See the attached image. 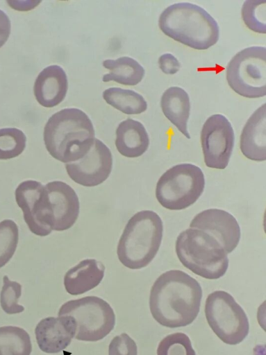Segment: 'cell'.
I'll use <instances>...</instances> for the list:
<instances>
[{
  "label": "cell",
  "instance_id": "obj_1",
  "mask_svg": "<svg viewBox=\"0 0 266 355\" xmlns=\"http://www.w3.org/2000/svg\"><path fill=\"white\" fill-rule=\"evenodd\" d=\"M202 298L199 283L188 273L171 270L154 282L149 309L154 320L169 328L185 327L198 315Z\"/></svg>",
  "mask_w": 266,
  "mask_h": 355
},
{
  "label": "cell",
  "instance_id": "obj_2",
  "mask_svg": "<svg viewBox=\"0 0 266 355\" xmlns=\"http://www.w3.org/2000/svg\"><path fill=\"white\" fill-rule=\"evenodd\" d=\"M93 125L81 110L63 109L53 114L44 130L47 150L55 159L65 164L82 158L94 141Z\"/></svg>",
  "mask_w": 266,
  "mask_h": 355
},
{
  "label": "cell",
  "instance_id": "obj_3",
  "mask_svg": "<svg viewBox=\"0 0 266 355\" xmlns=\"http://www.w3.org/2000/svg\"><path fill=\"white\" fill-rule=\"evenodd\" d=\"M158 25L165 35L197 50L211 47L219 36L214 18L201 7L187 2L165 8L160 15Z\"/></svg>",
  "mask_w": 266,
  "mask_h": 355
},
{
  "label": "cell",
  "instance_id": "obj_4",
  "mask_svg": "<svg viewBox=\"0 0 266 355\" xmlns=\"http://www.w3.org/2000/svg\"><path fill=\"white\" fill-rule=\"evenodd\" d=\"M163 234V221L156 212H137L128 220L119 239L117 248L119 261L133 270L146 267L156 255Z\"/></svg>",
  "mask_w": 266,
  "mask_h": 355
},
{
  "label": "cell",
  "instance_id": "obj_5",
  "mask_svg": "<svg viewBox=\"0 0 266 355\" xmlns=\"http://www.w3.org/2000/svg\"><path fill=\"white\" fill-rule=\"evenodd\" d=\"M175 249L181 263L205 279H219L228 269L227 253L214 236L203 230L190 227L181 232Z\"/></svg>",
  "mask_w": 266,
  "mask_h": 355
},
{
  "label": "cell",
  "instance_id": "obj_6",
  "mask_svg": "<svg viewBox=\"0 0 266 355\" xmlns=\"http://www.w3.org/2000/svg\"><path fill=\"white\" fill-rule=\"evenodd\" d=\"M204 187V175L199 167L192 164H180L160 176L156 187V197L163 207L181 210L199 199Z\"/></svg>",
  "mask_w": 266,
  "mask_h": 355
},
{
  "label": "cell",
  "instance_id": "obj_7",
  "mask_svg": "<svg viewBox=\"0 0 266 355\" xmlns=\"http://www.w3.org/2000/svg\"><path fill=\"white\" fill-rule=\"evenodd\" d=\"M68 315L76 323L75 338L84 341H98L113 329L115 315L110 304L96 296H87L64 303L58 316Z\"/></svg>",
  "mask_w": 266,
  "mask_h": 355
},
{
  "label": "cell",
  "instance_id": "obj_8",
  "mask_svg": "<svg viewBox=\"0 0 266 355\" xmlns=\"http://www.w3.org/2000/svg\"><path fill=\"white\" fill-rule=\"evenodd\" d=\"M207 322L217 336L228 345H238L247 336L248 318L233 297L224 291L209 294L205 303Z\"/></svg>",
  "mask_w": 266,
  "mask_h": 355
},
{
  "label": "cell",
  "instance_id": "obj_9",
  "mask_svg": "<svg viewBox=\"0 0 266 355\" xmlns=\"http://www.w3.org/2000/svg\"><path fill=\"white\" fill-rule=\"evenodd\" d=\"M227 82L238 94L259 98L266 94V49L246 48L231 60L226 70Z\"/></svg>",
  "mask_w": 266,
  "mask_h": 355
},
{
  "label": "cell",
  "instance_id": "obj_10",
  "mask_svg": "<svg viewBox=\"0 0 266 355\" xmlns=\"http://www.w3.org/2000/svg\"><path fill=\"white\" fill-rule=\"evenodd\" d=\"M15 196L31 232L40 236L49 235L53 230V216L45 186L26 180L17 186Z\"/></svg>",
  "mask_w": 266,
  "mask_h": 355
},
{
  "label": "cell",
  "instance_id": "obj_11",
  "mask_svg": "<svg viewBox=\"0 0 266 355\" xmlns=\"http://www.w3.org/2000/svg\"><path fill=\"white\" fill-rule=\"evenodd\" d=\"M201 142L205 164L224 169L234 146V132L229 121L219 114L208 117L201 130Z\"/></svg>",
  "mask_w": 266,
  "mask_h": 355
},
{
  "label": "cell",
  "instance_id": "obj_12",
  "mask_svg": "<svg viewBox=\"0 0 266 355\" xmlns=\"http://www.w3.org/2000/svg\"><path fill=\"white\" fill-rule=\"evenodd\" d=\"M112 167L113 157L110 149L97 139L82 158L65 164L69 178L84 187H94L103 183L109 177Z\"/></svg>",
  "mask_w": 266,
  "mask_h": 355
},
{
  "label": "cell",
  "instance_id": "obj_13",
  "mask_svg": "<svg viewBox=\"0 0 266 355\" xmlns=\"http://www.w3.org/2000/svg\"><path fill=\"white\" fill-rule=\"evenodd\" d=\"M190 226L214 236L227 254L235 249L240 239V228L237 220L224 210H203L194 217Z\"/></svg>",
  "mask_w": 266,
  "mask_h": 355
},
{
  "label": "cell",
  "instance_id": "obj_14",
  "mask_svg": "<svg viewBox=\"0 0 266 355\" xmlns=\"http://www.w3.org/2000/svg\"><path fill=\"white\" fill-rule=\"evenodd\" d=\"M76 329L75 321L71 316L43 318L35 329L38 345L45 353H58L71 343Z\"/></svg>",
  "mask_w": 266,
  "mask_h": 355
},
{
  "label": "cell",
  "instance_id": "obj_15",
  "mask_svg": "<svg viewBox=\"0 0 266 355\" xmlns=\"http://www.w3.org/2000/svg\"><path fill=\"white\" fill-rule=\"evenodd\" d=\"M53 216V230L69 229L79 214V200L75 191L61 181H53L45 185Z\"/></svg>",
  "mask_w": 266,
  "mask_h": 355
},
{
  "label": "cell",
  "instance_id": "obj_16",
  "mask_svg": "<svg viewBox=\"0 0 266 355\" xmlns=\"http://www.w3.org/2000/svg\"><path fill=\"white\" fill-rule=\"evenodd\" d=\"M240 147L247 158L257 162L266 159V105L258 107L244 125Z\"/></svg>",
  "mask_w": 266,
  "mask_h": 355
},
{
  "label": "cell",
  "instance_id": "obj_17",
  "mask_svg": "<svg viewBox=\"0 0 266 355\" xmlns=\"http://www.w3.org/2000/svg\"><path fill=\"white\" fill-rule=\"evenodd\" d=\"M37 101L43 107H53L61 103L67 91V78L58 65L44 69L38 76L33 87Z\"/></svg>",
  "mask_w": 266,
  "mask_h": 355
},
{
  "label": "cell",
  "instance_id": "obj_18",
  "mask_svg": "<svg viewBox=\"0 0 266 355\" xmlns=\"http://www.w3.org/2000/svg\"><path fill=\"white\" fill-rule=\"evenodd\" d=\"M105 266L94 259H86L65 275L64 286L72 295L83 294L97 286L104 276Z\"/></svg>",
  "mask_w": 266,
  "mask_h": 355
},
{
  "label": "cell",
  "instance_id": "obj_19",
  "mask_svg": "<svg viewBox=\"0 0 266 355\" xmlns=\"http://www.w3.org/2000/svg\"><path fill=\"white\" fill-rule=\"evenodd\" d=\"M149 145L148 133L140 122L128 119L119 124L115 146L121 155L130 158L140 157L147 151Z\"/></svg>",
  "mask_w": 266,
  "mask_h": 355
},
{
  "label": "cell",
  "instance_id": "obj_20",
  "mask_svg": "<svg viewBox=\"0 0 266 355\" xmlns=\"http://www.w3.org/2000/svg\"><path fill=\"white\" fill-rule=\"evenodd\" d=\"M160 106L167 119L188 139V121L190 116V103L188 93L178 87H171L163 94Z\"/></svg>",
  "mask_w": 266,
  "mask_h": 355
},
{
  "label": "cell",
  "instance_id": "obj_21",
  "mask_svg": "<svg viewBox=\"0 0 266 355\" xmlns=\"http://www.w3.org/2000/svg\"><path fill=\"white\" fill-rule=\"evenodd\" d=\"M103 66L110 70V73L103 76V82L113 80L124 85H135L144 75V69L141 64L129 57L106 60Z\"/></svg>",
  "mask_w": 266,
  "mask_h": 355
},
{
  "label": "cell",
  "instance_id": "obj_22",
  "mask_svg": "<svg viewBox=\"0 0 266 355\" xmlns=\"http://www.w3.org/2000/svg\"><path fill=\"white\" fill-rule=\"evenodd\" d=\"M106 102L126 114H138L146 111L147 103L138 93L119 87H111L103 92Z\"/></svg>",
  "mask_w": 266,
  "mask_h": 355
},
{
  "label": "cell",
  "instance_id": "obj_23",
  "mask_svg": "<svg viewBox=\"0 0 266 355\" xmlns=\"http://www.w3.org/2000/svg\"><path fill=\"white\" fill-rule=\"evenodd\" d=\"M32 344L29 334L15 326L0 327V355H30Z\"/></svg>",
  "mask_w": 266,
  "mask_h": 355
},
{
  "label": "cell",
  "instance_id": "obj_24",
  "mask_svg": "<svg viewBox=\"0 0 266 355\" xmlns=\"http://www.w3.org/2000/svg\"><path fill=\"white\" fill-rule=\"evenodd\" d=\"M26 137L15 128L0 129V159H9L19 156L25 149Z\"/></svg>",
  "mask_w": 266,
  "mask_h": 355
},
{
  "label": "cell",
  "instance_id": "obj_25",
  "mask_svg": "<svg viewBox=\"0 0 266 355\" xmlns=\"http://www.w3.org/2000/svg\"><path fill=\"white\" fill-rule=\"evenodd\" d=\"M19 241L17 224L10 219L0 222V268L13 257Z\"/></svg>",
  "mask_w": 266,
  "mask_h": 355
},
{
  "label": "cell",
  "instance_id": "obj_26",
  "mask_svg": "<svg viewBox=\"0 0 266 355\" xmlns=\"http://www.w3.org/2000/svg\"><path fill=\"white\" fill-rule=\"evenodd\" d=\"M265 1H244L242 8V17L246 26L251 31L265 34Z\"/></svg>",
  "mask_w": 266,
  "mask_h": 355
},
{
  "label": "cell",
  "instance_id": "obj_27",
  "mask_svg": "<svg viewBox=\"0 0 266 355\" xmlns=\"http://www.w3.org/2000/svg\"><path fill=\"white\" fill-rule=\"evenodd\" d=\"M157 355H196L189 337L181 332L167 335L159 343Z\"/></svg>",
  "mask_w": 266,
  "mask_h": 355
},
{
  "label": "cell",
  "instance_id": "obj_28",
  "mask_svg": "<svg viewBox=\"0 0 266 355\" xmlns=\"http://www.w3.org/2000/svg\"><path fill=\"white\" fill-rule=\"evenodd\" d=\"M22 295V286L17 282L10 281L8 276L3 277V287L0 293V304L8 314H16L24 311V307L18 304Z\"/></svg>",
  "mask_w": 266,
  "mask_h": 355
},
{
  "label": "cell",
  "instance_id": "obj_29",
  "mask_svg": "<svg viewBox=\"0 0 266 355\" xmlns=\"http://www.w3.org/2000/svg\"><path fill=\"white\" fill-rule=\"evenodd\" d=\"M108 355H138V347L128 334L122 333L110 343Z\"/></svg>",
  "mask_w": 266,
  "mask_h": 355
},
{
  "label": "cell",
  "instance_id": "obj_30",
  "mask_svg": "<svg viewBox=\"0 0 266 355\" xmlns=\"http://www.w3.org/2000/svg\"><path fill=\"white\" fill-rule=\"evenodd\" d=\"M159 68L165 74H174L180 69L178 60L171 53H165L158 59Z\"/></svg>",
  "mask_w": 266,
  "mask_h": 355
},
{
  "label": "cell",
  "instance_id": "obj_31",
  "mask_svg": "<svg viewBox=\"0 0 266 355\" xmlns=\"http://www.w3.org/2000/svg\"><path fill=\"white\" fill-rule=\"evenodd\" d=\"M10 21L8 15L0 10V48L8 40L10 33Z\"/></svg>",
  "mask_w": 266,
  "mask_h": 355
}]
</instances>
